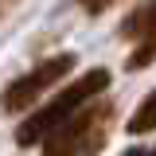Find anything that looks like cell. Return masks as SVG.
I'll list each match as a JSON object with an SVG mask.
<instances>
[{
    "instance_id": "6da1fadb",
    "label": "cell",
    "mask_w": 156,
    "mask_h": 156,
    "mask_svg": "<svg viewBox=\"0 0 156 156\" xmlns=\"http://www.w3.org/2000/svg\"><path fill=\"white\" fill-rule=\"evenodd\" d=\"M109 90V70H101V66H94V70H86V74L78 78V82H70L62 94H55L43 109H35V113L27 117L23 125L16 129V144H39L43 136L51 133L55 125H62L70 113H78L86 101H94V98H101Z\"/></svg>"
},
{
    "instance_id": "3957f363",
    "label": "cell",
    "mask_w": 156,
    "mask_h": 156,
    "mask_svg": "<svg viewBox=\"0 0 156 156\" xmlns=\"http://www.w3.org/2000/svg\"><path fill=\"white\" fill-rule=\"evenodd\" d=\"M70 66H74V55H70V51H62V55H51V58H43V62H35V66H31L23 78H16V82L0 94V105H4L8 113L35 105V101L47 94L51 86H55L58 78L70 74Z\"/></svg>"
},
{
    "instance_id": "52a82bcc",
    "label": "cell",
    "mask_w": 156,
    "mask_h": 156,
    "mask_svg": "<svg viewBox=\"0 0 156 156\" xmlns=\"http://www.w3.org/2000/svg\"><path fill=\"white\" fill-rule=\"evenodd\" d=\"M82 4H86L90 12H101V8H105V4H113V0H82Z\"/></svg>"
},
{
    "instance_id": "7a4b0ae2",
    "label": "cell",
    "mask_w": 156,
    "mask_h": 156,
    "mask_svg": "<svg viewBox=\"0 0 156 156\" xmlns=\"http://www.w3.org/2000/svg\"><path fill=\"white\" fill-rule=\"evenodd\" d=\"M113 101H86L82 105V113H70L62 125H55L51 133L43 136L39 144H43V152L47 156H86V152H94L98 144L109 136V125H113Z\"/></svg>"
},
{
    "instance_id": "277c9868",
    "label": "cell",
    "mask_w": 156,
    "mask_h": 156,
    "mask_svg": "<svg viewBox=\"0 0 156 156\" xmlns=\"http://www.w3.org/2000/svg\"><path fill=\"white\" fill-rule=\"evenodd\" d=\"M121 35L136 39V51L129 55V70H144L156 58V0H148L144 8H136L133 16H125Z\"/></svg>"
},
{
    "instance_id": "5b68a950",
    "label": "cell",
    "mask_w": 156,
    "mask_h": 156,
    "mask_svg": "<svg viewBox=\"0 0 156 156\" xmlns=\"http://www.w3.org/2000/svg\"><path fill=\"white\" fill-rule=\"evenodd\" d=\"M156 129V90L140 105H136V113L129 117V125H125V133H133V136H144V133H152Z\"/></svg>"
},
{
    "instance_id": "8992f818",
    "label": "cell",
    "mask_w": 156,
    "mask_h": 156,
    "mask_svg": "<svg viewBox=\"0 0 156 156\" xmlns=\"http://www.w3.org/2000/svg\"><path fill=\"white\" fill-rule=\"evenodd\" d=\"M121 156H156V144H148V148H125Z\"/></svg>"
}]
</instances>
